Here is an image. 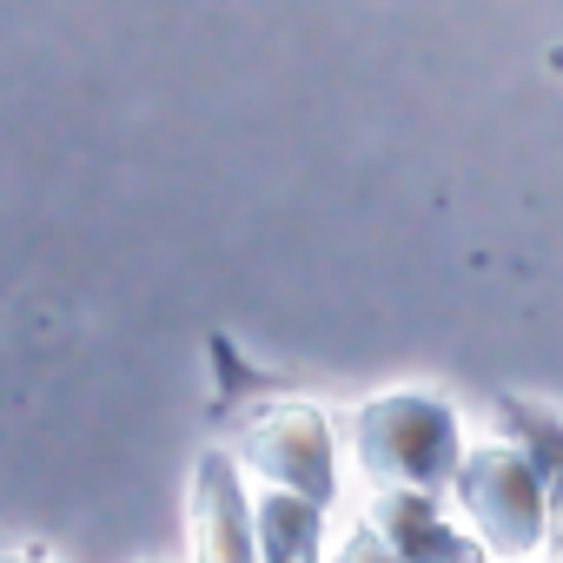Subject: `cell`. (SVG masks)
<instances>
[{
    "instance_id": "9c48e42d",
    "label": "cell",
    "mask_w": 563,
    "mask_h": 563,
    "mask_svg": "<svg viewBox=\"0 0 563 563\" xmlns=\"http://www.w3.org/2000/svg\"><path fill=\"white\" fill-rule=\"evenodd\" d=\"M0 563H27V556H0Z\"/></svg>"
},
{
    "instance_id": "52a82bcc",
    "label": "cell",
    "mask_w": 563,
    "mask_h": 563,
    "mask_svg": "<svg viewBox=\"0 0 563 563\" xmlns=\"http://www.w3.org/2000/svg\"><path fill=\"white\" fill-rule=\"evenodd\" d=\"M504 424L523 438V457H530V471L543 484V504L556 517V537H563V424L530 411V405H504Z\"/></svg>"
},
{
    "instance_id": "3957f363",
    "label": "cell",
    "mask_w": 563,
    "mask_h": 563,
    "mask_svg": "<svg viewBox=\"0 0 563 563\" xmlns=\"http://www.w3.org/2000/svg\"><path fill=\"white\" fill-rule=\"evenodd\" d=\"M245 451H252V457H245L252 471L278 477L286 490H299L306 504H325V497H332V444H325L319 411H306V405L272 411V418L252 431Z\"/></svg>"
},
{
    "instance_id": "6da1fadb",
    "label": "cell",
    "mask_w": 563,
    "mask_h": 563,
    "mask_svg": "<svg viewBox=\"0 0 563 563\" xmlns=\"http://www.w3.org/2000/svg\"><path fill=\"white\" fill-rule=\"evenodd\" d=\"M358 451L372 477H398L411 490L457 477V424L438 398H378L358 418Z\"/></svg>"
},
{
    "instance_id": "7a4b0ae2",
    "label": "cell",
    "mask_w": 563,
    "mask_h": 563,
    "mask_svg": "<svg viewBox=\"0 0 563 563\" xmlns=\"http://www.w3.org/2000/svg\"><path fill=\"white\" fill-rule=\"evenodd\" d=\"M457 497L471 504L477 530L497 550H510V556L537 550L550 504H543V484H537V471H530L523 451H471L464 471H457Z\"/></svg>"
},
{
    "instance_id": "8992f818",
    "label": "cell",
    "mask_w": 563,
    "mask_h": 563,
    "mask_svg": "<svg viewBox=\"0 0 563 563\" xmlns=\"http://www.w3.org/2000/svg\"><path fill=\"white\" fill-rule=\"evenodd\" d=\"M265 563H319V504L306 497H265L258 504Z\"/></svg>"
},
{
    "instance_id": "277c9868",
    "label": "cell",
    "mask_w": 563,
    "mask_h": 563,
    "mask_svg": "<svg viewBox=\"0 0 563 563\" xmlns=\"http://www.w3.org/2000/svg\"><path fill=\"white\" fill-rule=\"evenodd\" d=\"M192 543L199 563H252V523L232 457H206L192 477Z\"/></svg>"
},
{
    "instance_id": "5b68a950",
    "label": "cell",
    "mask_w": 563,
    "mask_h": 563,
    "mask_svg": "<svg viewBox=\"0 0 563 563\" xmlns=\"http://www.w3.org/2000/svg\"><path fill=\"white\" fill-rule=\"evenodd\" d=\"M378 530L391 537V556H398V563H484V550L464 543L418 490H411V497L391 490V497L378 504Z\"/></svg>"
},
{
    "instance_id": "ba28073f",
    "label": "cell",
    "mask_w": 563,
    "mask_h": 563,
    "mask_svg": "<svg viewBox=\"0 0 563 563\" xmlns=\"http://www.w3.org/2000/svg\"><path fill=\"white\" fill-rule=\"evenodd\" d=\"M339 563H398V556H391V543H385L378 530H352V537L339 543Z\"/></svg>"
}]
</instances>
